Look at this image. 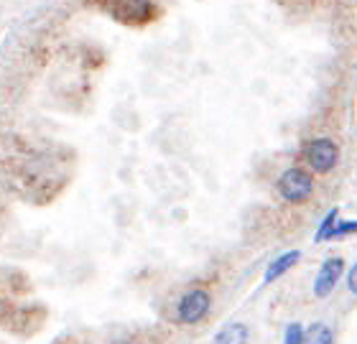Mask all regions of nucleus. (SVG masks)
Instances as JSON below:
<instances>
[{"instance_id": "nucleus-1", "label": "nucleus", "mask_w": 357, "mask_h": 344, "mask_svg": "<svg viewBox=\"0 0 357 344\" xmlns=\"http://www.w3.org/2000/svg\"><path fill=\"white\" fill-rule=\"evenodd\" d=\"M118 23L126 26H146L156 18L158 8L153 0H97Z\"/></svg>"}, {"instance_id": "nucleus-2", "label": "nucleus", "mask_w": 357, "mask_h": 344, "mask_svg": "<svg viewBox=\"0 0 357 344\" xmlns=\"http://www.w3.org/2000/svg\"><path fill=\"white\" fill-rule=\"evenodd\" d=\"M278 194L289 204H301L314 194V176L306 169H286L278 179Z\"/></svg>"}, {"instance_id": "nucleus-3", "label": "nucleus", "mask_w": 357, "mask_h": 344, "mask_svg": "<svg viewBox=\"0 0 357 344\" xmlns=\"http://www.w3.org/2000/svg\"><path fill=\"white\" fill-rule=\"evenodd\" d=\"M304 161L314 173H329L340 164V148L329 138H314L304 146Z\"/></svg>"}, {"instance_id": "nucleus-4", "label": "nucleus", "mask_w": 357, "mask_h": 344, "mask_svg": "<svg viewBox=\"0 0 357 344\" xmlns=\"http://www.w3.org/2000/svg\"><path fill=\"white\" fill-rule=\"evenodd\" d=\"M212 308V296L204 288H192L178 299L176 319L181 324H199Z\"/></svg>"}, {"instance_id": "nucleus-5", "label": "nucleus", "mask_w": 357, "mask_h": 344, "mask_svg": "<svg viewBox=\"0 0 357 344\" xmlns=\"http://www.w3.org/2000/svg\"><path fill=\"white\" fill-rule=\"evenodd\" d=\"M342 273H344L342 258H327V260L321 263L317 278H314V296L317 299H329L332 291L337 288V283H340Z\"/></svg>"}, {"instance_id": "nucleus-6", "label": "nucleus", "mask_w": 357, "mask_h": 344, "mask_svg": "<svg viewBox=\"0 0 357 344\" xmlns=\"http://www.w3.org/2000/svg\"><path fill=\"white\" fill-rule=\"evenodd\" d=\"M298 260H301V253H298V250H289V253L278 255V258L266 268V273H263V283L268 286V283H273V281H278L281 276H286Z\"/></svg>"}, {"instance_id": "nucleus-7", "label": "nucleus", "mask_w": 357, "mask_h": 344, "mask_svg": "<svg viewBox=\"0 0 357 344\" xmlns=\"http://www.w3.org/2000/svg\"><path fill=\"white\" fill-rule=\"evenodd\" d=\"M248 339H250V329H248L245 324L232 322L217 331L215 344H248Z\"/></svg>"}, {"instance_id": "nucleus-8", "label": "nucleus", "mask_w": 357, "mask_h": 344, "mask_svg": "<svg viewBox=\"0 0 357 344\" xmlns=\"http://www.w3.org/2000/svg\"><path fill=\"white\" fill-rule=\"evenodd\" d=\"M301 344H335V331L329 329L324 322H317L309 329H304Z\"/></svg>"}, {"instance_id": "nucleus-9", "label": "nucleus", "mask_w": 357, "mask_h": 344, "mask_svg": "<svg viewBox=\"0 0 357 344\" xmlns=\"http://www.w3.org/2000/svg\"><path fill=\"white\" fill-rule=\"evenodd\" d=\"M337 222H340V207L329 210L327 217L321 219L319 230H317V235H314V242H324V240H329V235H332V230H335Z\"/></svg>"}, {"instance_id": "nucleus-10", "label": "nucleus", "mask_w": 357, "mask_h": 344, "mask_svg": "<svg viewBox=\"0 0 357 344\" xmlns=\"http://www.w3.org/2000/svg\"><path fill=\"white\" fill-rule=\"evenodd\" d=\"M357 232V219H350V222H337L335 230H332V235H329V240H342L347 237V235H355Z\"/></svg>"}, {"instance_id": "nucleus-11", "label": "nucleus", "mask_w": 357, "mask_h": 344, "mask_svg": "<svg viewBox=\"0 0 357 344\" xmlns=\"http://www.w3.org/2000/svg\"><path fill=\"white\" fill-rule=\"evenodd\" d=\"M301 339H304V327L296 322L289 324L286 331H283V344H301Z\"/></svg>"}, {"instance_id": "nucleus-12", "label": "nucleus", "mask_w": 357, "mask_h": 344, "mask_svg": "<svg viewBox=\"0 0 357 344\" xmlns=\"http://www.w3.org/2000/svg\"><path fill=\"white\" fill-rule=\"evenodd\" d=\"M347 288H350L352 296H357V263L350 268V273H347Z\"/></svg>"}, {"instance_id": "nucleus-13", "label": "nucleus", "mask_w": 357, "mask_h": 344, "mask_svg": "<svg viewBox=\"0 0 357 344\" xmlns=\"http://www.w3.org/2000/svg\"><path fill=\"white\" fill-rule=\"evenodd\" d=\"M115 344H130V342H115Z\"/></svg>"}]
</instances>
